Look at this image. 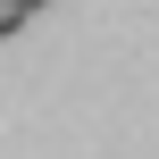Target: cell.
Instances as JSON below:
<instances>
[{"instance_id": "6da1fadb", "label": "cell", "mask_w": 159, "mask_h": 159, "mask_svg": "<svg viewBox=\"0 0 159 159\" xmlns=\"http://www.w3.org/2000/svg\"><path fill=\"white\" fill-rule=\"evenodd\" d=\"M17 25H25V8H17V0H0V34H17Z\"/></svg>"}, {"instance_id": "7a4b0ae2", "label": "cell", "mask_w": 159, "mask_h": 159, "mask_svg": "<svg viewBox=\"0 0 159 159\" xmlns=\"http://www.w3.org/2000/svg\"><path fill=\"white\" fill-rule=\"evenodd\" d=\"M17 8H25V17H34V8H50V0H17Z\"/></svg>"}]
</instances>
